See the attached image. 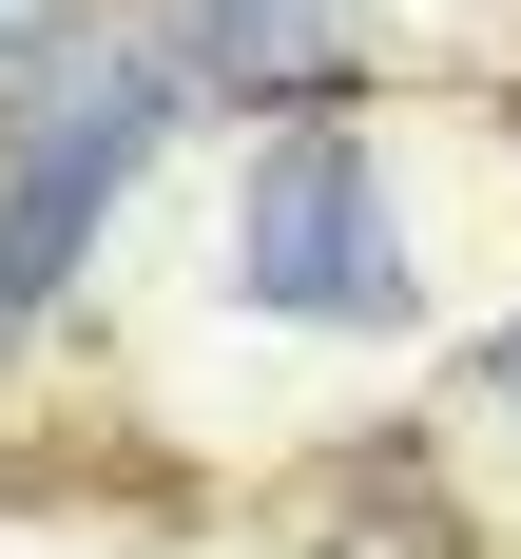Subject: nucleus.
Returning a JSON list of instances; mask_svg holds the SVG:
<instances>
[{
	"label": "nucleus",
	"mask_w": 521,
	"mask_h": 559,
	"mask_svg": "<svg viewBox=\"0 0 521 559\" xmlns=\"http://www.w3.org/2000/svg\"><path fill=\"white\" fill-rule=\"evenodd\" d=\"M309 559H463V521H445L425 463H387V483H347V502H329V540H309Z\"/></svg>",
	"instance_id": "3"
},
{
	"label": "nucleus",
	"mask_w": 521,
	"mask_h": 559,
	"mask_svg": "<svg viewBox=\"0 0 521 559\" xmlns=\"http://www.w3.org/2000/svg\"><path fill=\"white\" fill-rule=\"evenodd\" d=\"M367 58V0H174V78H232V97H329Z\"/></svg>",
	"instance_id": "2"
},
{
	"label": "nucleus",
	"mask_w": 521,
	"mask_h": 559,
	"mask_svg": "<svg viewBox=\"0 0 521 559\" xmlns=\"http://www.w3.org/2000/svg\"><path fill=\"white\" fill-rule=\"evenodd\" d=\"M78 20H97V0H0V58L39 78V58H78Z\"/></svg>",
	"instance_id": "4"
},
{
	"label": "nucleus",
	"mask_w": 521,
	"mask_h": 559,
	"mask_svg": "<svg viewBox=\"0 0 521 559\" xmlns=\"http://www.w3.org/2000/svg\"><path fill=\"white\" fill-rule=\"evenodd\" d=\"M232 289L251 309H289V329H387L405 309V251H387V174H367V135H271V174H251V213H232Z\"/></svg>",
	"instance_id": "1"
},
{
	"label": "nucleus",
	"mask_w": 521,
	"mask_h": 559,
	"mask_svg": "<svg viewBox=\"0 0 521 559\" xmlns=\"http://www.w3.org/2000/svg\"><path fill=\"white\" fill-rule=\"evenodd\" d=\"M483 386H502V405H521V329H502V347H483Z\"/></svg>",
	"instance_id": "5"
}]
</instances>
